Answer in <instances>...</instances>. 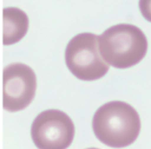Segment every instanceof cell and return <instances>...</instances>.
Listing matches in <instances>:
<instances>
[{
    "instance_id": "obj_1",
    "label": "cell",
    "mask_w": 151,
    "mask_h": 149,
    "mask_svg": "<svg viewBox=\"0 0 151 149\" xmlns=\"http://www.w3.org/2000/svg\"><path fill=\"white\" fill-rule=\"evenodd\" d=\"M92 130L99 142L112 148H124L138 139L141 119L127 103L113 101L101 106L92 118Z\"/></svg>"
},
{
    "instance_id": "obj_2",
    "label": "cell",
    "mask_w": 151,
    "mask_h": 149,
    "mask_svg": "<svg viewBox=\"0 0 151 149\" xmlns=\"http://www.w3.org/2000/svg\"><path fill=\"white\" fill-rule=\"evenodd\" d=\"M101 58L115 68H128L143 60L148 50L144 32L130 24H118L99 36Z\"/></svg>"
},
{
    "instance_id": "obj_3",
    "label": "cell",
    "mask_w": 151,
    "mask_h": 149,
    "mask_svg": "<svg viewBox=\"0 0 151 149\" xmlns=\"http://www.w3.org/2000/svg\"><path fill=\"white\" fill-rule=\"evenodd\" d=\"M67 68L79 80L95 81L105 77L109 64L101 58L99 50V36L80 33L73 36L65 49Z\"/></svg>"
},
{
    "instance_id": "obj_4",
    "label": "cell",
    "mask_w": 151,
    "mask_h": 149,
    "mask_svg": "<svg viewBox=\"0 0 151 149\" xmlns=\"http://www.w3.org/2000/svg\"><path fill=\"white\" fill-rule=\"evenodd\" d=\"M31 138L38 149H67L75 138V124L60 110H46L31 125Z\"/></svg>"
},
{
    "instance_id": "obj_5",
    "label": "cell",
    "mask_w": 151,
    "mask_h": 149,
    "mask_svg": "<svg viewBox=\"0 0 151 149\" xmlns=\"http://www.w3.org/2000/svg\"><path fill=\"white\" fill-rule=\"evenodd\" d=\"M36 76L24 63H12L3 69V108L19 112L32 103L36 92Z\"/></svg>"
},
{
    "instance_id": "obj_6",
    "label": "cell",
    "mask_w": 151,
    "mask_h": 149,
    "mask_svg": "<svg viewBox=\"0 0 151 149\" xmlns=\"http://www.w3.org/2000/svg\"><path fill=\"white\" fill-rule=\"evenodd\" d=\"M29 19L17 7L3 9V45L9 46L20 42L27 33Z\"/></svg>"
},
{
    "instance_id": "obj_7",
    "label": "cell",
    "mask_w": 151,
    "mask_h": 149,
    "mask_svg": "<svg viewBox=\"0 0 151 149\" xmlns=\"http://www.w3.org/2000/svg\"><path fill=\"white\" fill-rule=\"evenodd\" d=\"M139 9L143 17L151 23V0H139Z\"/></svg>"
},
{
    "instance_id": "obj_8",
    "label": "cell",
    "mask_w": 151,
    "mask_h": 149,
    "mask_svg": "<svg viewBox=\"0 0 151 149\" xmlns=\"http://www.w3.org/2000/svg\"><path fill=\"white\" fill-rule=\"evenodd\" d=\"M87 149H99V148H94V147H93V148H87Z\"/></svg>"
}]
</instances>
